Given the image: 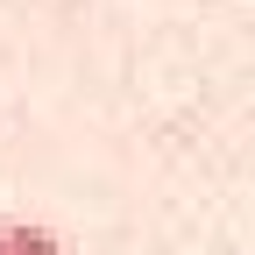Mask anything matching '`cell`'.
Listing matches in <instances>:
<instances>
[{
  "label": "cell",
  "mask_w": 255,
  "mask_h": 255,
  "mask_svg": "<svg viewBox=\"0 0 255 255\" xmlns=\"http://www.w3.org/2000/svg\"><path fill=\"white\" fill-rule=\"evenodd\" d=\"M0 255H64V234L43 220H0Z\"/></svg>",
  "instance_id": "1"
}]
</instances>
